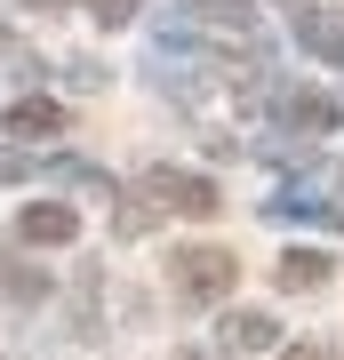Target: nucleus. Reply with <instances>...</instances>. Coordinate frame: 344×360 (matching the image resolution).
Instances as JSON below:
<instances>
[{
    "instance_id": "f257e3e1",
    "label": "nucleus",
    "mask_w": 344,
    "mask_h": 360,
    "mask_svg": "<svg viewBox=\"0 0 344 360\" xmlns=\"http://www.w3.org/2000/svg\"><path fill=\"white\" fill-rule=\"evenodd\" d=\"M232 281H241V257L232 248H177L168 257V288L184 304H217V296H232Z\"/></svg>"
},
{
    "instance_id": "f03ea898",
    "label": "nucleus",
    "mask_w": 344,
    "mask_h": 360,
    "mask_svg": "<svg viewBox=\"0 0 344 360\" xmlns=\"http://www.w3.org/2000/svg\"><path fill=\"white\" fill-rule=\"evenodd\" d=\"M144 193H153L160 208H177V217H217V208H224L217 184H208V176H184V168H153Z\"/></svg>"
},
{
    "instance_id": "7ed1b4c3",
    "label": "nucleus",
    "mask_w": 344,
    "mask_h": 360,
    "mask_svg": "<svg viewBox=\"0 0 344 360\" xmlns=\"http://www.w3.org/2000/svg\"><path fill=\"white\" fill-rule=\"evenodd\" d=\"M288 32H296V49H312V56H329V65H344V8L288 0Z\"/></svg>"
},
{
    "instance_id": "20e7f679",
    "label": "nucleus",
    "mask_w": 344,
    "mask_h": 360,
    "mask_svg": "<svg viewBox=\"0 0 344 360\" xmlns=\"http://www.w3.org/2000/svg\"><path fill=\"white\" fill-rule=\"evenodd\" d=\"M72 232H80V217L64 200H32L25 217H16V240H32V248H64Z\"/></svg>"
},
{
    "instance_id": "39448f33",
    "label": "nucleus",
    "mask_w": 344,
    "mask_h": 360,
    "mask_svg": "<svg viewBox=\"0 0 344 360\" xmlns=\"http://www.w3.org/2000/svg\"><path fill=\"white\" fill-rule=\"evenodd\" d=\"M56 129H64V104H49V96H16L8 104V136L40 144V136H56Z\"/></svg>"
},
{
    "instance_id": "423d86ee",
    "label": "nucleus",
    "mask_w": 344,
    "mask_h": 360,
    "mask_svg": "<svg viewBox=\"0 0 344 360\" xmlns=\"http://www.w3.org/2000/svg\"><path fill=\"white\" fill-rule=\"evenodd\" d=\"M192 25H200V32H232V40H248L256 16H248V0H192Z\"/></svg>"
},
{
    "instance_id": "0eeeda50",
    "label": "nucleus",
    "mask_w": 344,
    "mask_h": 360,
    "mask_svg": "<svg viewBox=\"0 0 344 360\" xmlns=\"http://www.w3.org/2000/svg\"><path fill=\"white\" fill-rule=\"evenodd\" d=\"M281 288H288V296L329 288V257H320V248H288V257H281Z\"/></svg>"
},
{
    "instance_id": "6e6552de",
    "label": "nucleus",
    "mask_w": 344,
    "mask_h": 360,
    "mask_svg": "<svg viewBox=\"0 0 344 360\" xmlns=\"http://www.w3.org/2000/svg\"><path fill=\"white\" fill-rule=\"evenodd\" d=\"M224 345H241V352H272V345H281V321H272V312H232V321H224Z\"/></svg>"
},
{
    "instance_id": "1a4fd4ad",
    "label": "nucleus",
    "mask_w": 344,
    "mask_h": 360,
    "mask_svg": "<svg viewBox=\"0 0 344 360\" xmlns=\"http://www.w3.org/2000/svg\"><path fill=\"white\" fill-rule=\"evenodd\" d=\"M281 120H288V129H336V104L329 96H281Z\"/></svg>"
},
{
    "instance_id": "9d476101",
    "label": "nucleus",
    "mask_w": 344,
    "mask_h": 360,
    "mask_svg": "<svg viewBox=\"0 0 344 360\" xmlns=\"http://www.w3.org/2000/svg\"><path fill=\"white\" fill-rule=\"evenodd\" d=\"M8 296H16V304H40V296H49V281H40V272H25V264H16V272H8Z\"/></svg>"
},
{
    "instance_id": "9b49d317",
    "label": "nucleus",
    "mask_w": 344,
    "mask_h": 360,
    "mask_svg": "<svg viewBox=\"0 0 344 360\" xmlns=\"http://www.w3.org/2000/svg\"><path fill=\"white\" fill-rule=\"evenodd\" d=\"M89 16H96V25H128V16H136V0H89Z\"/></svg>"
},
{
    "instance_id": "f8f14e48",
    "label": "nucleus",
    "mask_w": 344,
    "mask_h": 360,
    "mask_svg": "<svg viewBox=\"0 0 344 360\" xmlns=\"http://www.w3.org/2000/svg\"><path fill=\"white\" fill-rule=\"evenodd\" d=\"M25 8H40V16H56V8H64V0H25Z\"/></svg>"
},
{
    "instance_id": "ddd939ff",
    "label": "nucleus",
    "mask_w": 344,
    "mask_h": 360,
    "mask_svg": "<svg viewBox=\"0 0 344 360\" xmlns=\"http://www.w3.org/2000/svg\"><path fill=\"white\" fill-rule=\"evenodd\" d=\"M288 360H336V352H288Z\"/></svg>"
}]
</instances>
